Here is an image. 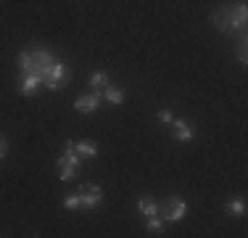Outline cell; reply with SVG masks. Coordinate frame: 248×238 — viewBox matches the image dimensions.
Instances as JSON below:
<instances>
[{
  "mask_svg": "<svg viewBox=\"0 0 248 238\" xmlns=\"http://www.w3.org/2000/svg\"><path fill=\"white\" fill-rule=\"evenodd\" d=\"M158 119H161V122H167V124H172V111H161V114H158Z\"/></svg>",
  "mask_w": 248,
  "mask_h": 238,
  "instance_id": "18",
  "label": "cell"
},
{
  "mask_svg": "<svg viewBox=\"0 0 248 238\" xmlns=\"http://www.w3.org/2000/svg\"><path fill=\"white\" fill-rule=\"evenodd\" d=\"M8 156V143H5V138H0V162Z\"/></svg>",
  "mask_w": 248,
  "mask_h": 238,
  "instance_id": "17",
  "label": "cell"
},
{
  "mask_svg": "<svg viewBox=\"0 0 248 238\" xmlns=\"http://www.w3.org/2000/svg\"><path fill=\"white\" fill-rule=\"evenodd\" d=\"M74 151L79 156H98V146L90 140H82V143H74Z\"/></svg>",
  "mask_w": 248,
  "mask_h": 238,
  "instance_id": "11",
  "label": "cell"
},
{
  "mask_svg": "<svg viewBox=\"0 0 248 238\" xmlns=\"http://www.w3.org/2000/svg\"><path fill=\"white\" fill-rule=\"evenodd\" d=\"M238 61H240V64H246V61H248V53H246V45H240V51H238Z\"/></svg>",
  "mask_w": 248,
  "mask_h": 238,
  "instance_id": "19",
  "label": "cell"
},
{
  "mask_svg": "<svg viewBox=\"0 0 248 238\" xmlns=\"http://www.w3.org/2000/svg\"><path fill=\"white\" fill-rule=\"evenodd\" d=\"M172 133H174L177 140H193V135H196L185 119H172Z\"/></svg>",
  "mask_w": 248,
  "mask_h": 238,
  "instance_id": "7",
  "label": "cell"
},
{
  "mask_svg": "<svg viewBox=\"0 0 248 238\" xmlns=\"http://www.w3.org/2000/svg\"><path fill=\"white\" fill-rule=\"evenodd\" d=\"M235 19H238V24H240V29H243V32H246V21H248V5L246 3H238V5H235Z\"/></svg>",
  "mask_w": 248,
  "mask_h": 238,
  "instance_id": "13",
  "label": "cell"
},
{
  "mask_svg": "<svg viewBox=\"0 0 248 238\" xmlns=\"http://www.w3.org/2000/svg\"><path fill=\"white\" fill-rule=\"evenodd\" d=\"M211 24H214L217 29H222V32H235V29H240L238 19H235V11L232 8H217L214 14H211Z\"/></svg>",
  "mask_w": 248,
  "mask_h": 238,
  "instance_id": "4",
  "label": "cell"
},
{
  "mask_svg": "<svg viewBox=\"0 0 248 238\" xmlns=\"http://www.w3.org/2000/svg\"><path fill=\"white\" fill-rule=\"evenodd\" d=\"M100 98H106L108 103H122V101H124V93L119 90V87H108V85H106L103 90H100Z\"/></svg>",
  "mask_w": 248,
  "mask_h": 238,
  "instance_id": "10",
  "label": "cell"
},
{
  "mask_svg": "<svg viewBox=\"0 0 248 238\" xmlns=\"http://www.w3.org/2000/svg\"><path fill=\"white\" fill-rule=\"evenodd\" d=\"M37 87H43V80H37V77H29V74H24V80H21L19 90H21V95H34V93H37Z\"/></svg>",
  "mask_w": 248,
  "mask_h": 238,
  "instance_id": "8",
  "label": "cell"
},
{
  "mask_svg": "<svg viewBox=\"0 0 248 238\" xmlns=\"http://www.w3.org/2000/svg\"><path fill=\"white\" fill-rule=\"evenodd\" d=\"M224 209H227L230 217H243V214H246V201H240V199H230Z\"/></svg>",
  "mask_w": 248,
  "mask_h": 238,
  "instance_id": "9",
  "label": "cell"
},
{
  "mask_svg": "<svg viewBox=\"0 0 248 238\" xmlns=\"http://www.w3.org/2000/svg\"><path fill=\"white\" fill-rule=\"evenodd\" d=\"M77 199H79V206L95 209L100 201H103V190H100V186H95V183H85V186L79 188V193H77Z\"/></svg>",
  "mask_w": 248,
  "mask_h": 238,
  "instance_id": "5",
  "label": "cell"
},
{
  "mask_svg": "<svg viewBox=\"0 0 248 238\" xmlns=\"http://www.w3.org/2000/svg\"><path fill=\"white\" fill-rule=\"evenodd\" d=\"M58 58H53L48 51H32V53H27V51H21L19 53V69H21V74H29V77H37V80H45V77L50 74V69H53V64H56Z\"/></svg>",
  "mask_w": 248,
  "mask_h": 238,
  "instance_id": "1",
  "label": "cell"
},
{
  "mask_svg": "<svg viewBox=\"0 0 248 238\" xmlns=\"http://www.w3.org/2000/svg\"><path fill=\"white\" fill-rule=\"evenodd\" d=\"M63 206H66V209H77V206H79V199H77V196H69V199L63 201Z\"/></svg>",
  "mask_w": 248,
  "mask_h": 238,
  "instance_id": "16",
  "label": "cell"
},
{
  "mask_svg": "<svg viewBox=\"0 0 248 238\" xmlns=\"http://www.w3.org/2000/svg\"><path fill=\"white\" fill-rule=\"evenodd\" d=\"M138 206H140V212L145 214V217H151V214H158V204L153 199H148V196H143V199L138 201Z\"/></svg>",
  "mask_w": 248,
  "mask_h": 238,
  "instance_id": "12",
  "label": "cell"
},
{
  "mask_svg": "<svg viewBox=\"0 0 248 238\" xmlns=\"http://www.w3.org/2000/svg\"><path fill=\"white\" fill-rule=\"evenodd\" d=\"M98 103H100V93H90V95H79V98L74 101V109L79 111V114H93V111L98 109Z\"/></svg>",
  "mask_w": 248,
  "mask_h": 238,
  "instance_id": "6",
  "label": "cell"
},
{
  "mask_svg": "<svg viewBox=\"0 0 248 238\" xmlns=\"http://www.w3.org/2000/svg\"><path fill=\"white\" fill-rule=\"evenodd\" d=\"M145 228H148V233H158V230L164 228V220L158 217V214H151L148 222H145Z\"/></svg>",
  "mask_w": 248,
  "mask_h": 238,
  "instance_id": "15",
  "label": "cell"
},
{
  "mask_svg": "<svg viewBox=\"0 0 248 238\" xmlns=\"http://www.w3.org/2000/svg\"><path fill=\"white\" fill-rule=\"evenodd\" d=\"M77 167H79V153L74 151V143L66 140L63 143V153H61V159H58V177H61V180H72Z\"/></svg>",
  "mask_w": 248,
  "mask_h": 238,
  "instance_id": "2",
  "label": "cell"
},
{
  "mask_svg": "<svg viewBox=\"0 0 248 238\" xmlns=\"http://www.w3.org/2000/svg\"><path fill=\"white\" fill-rule=\"evenodd\" d=\"M90 85L100 93L106 85H108V74H106V71H95V74H93V80H90Z\"/></svg>",
  "mask_w": 248,
  "mask_h": 238,
  "instance_id": "14",
  "label": "cell"
},
{
  "mask_svg": "<svg viewBox=\"0 0 248 238\" xmlns=\"http://www.w3.org/2000/svg\"><path fill=\"white\" fill-rule=\"evenodd\" d=\"M158 212H161V220H164V222H177V220L185 217L187 204H185L182 199H177V196H172V199H167L161 206H158Z\"/></svg>",
  "mask_w": 248,
  "mask_h": 238,
  "instance_id": "3",
  "label": "cell"
}]
</instances>
